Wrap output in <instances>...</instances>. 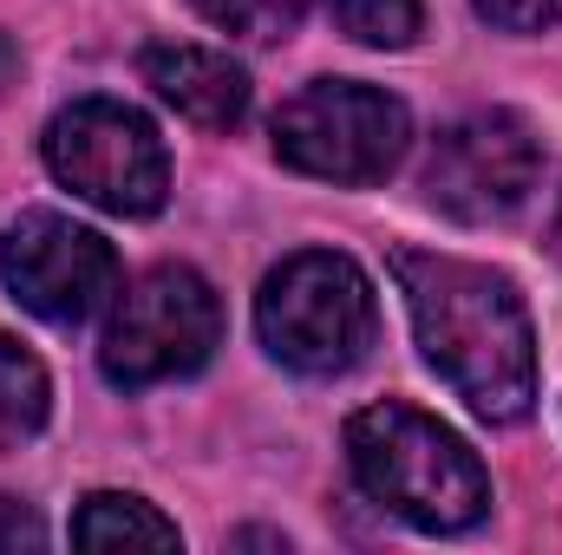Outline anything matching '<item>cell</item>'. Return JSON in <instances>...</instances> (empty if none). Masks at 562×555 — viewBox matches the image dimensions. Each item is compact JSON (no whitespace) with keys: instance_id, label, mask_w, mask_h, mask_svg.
I'll list each match as a JSON object with an SVG mask.
<instances>
[{"instance_id":"1","label":"cell","mask_w":562,"mask_h":555,"mask_svg":"<svg viewBox=\"0 0 562 555\" xmlns=\"http://www.w3.org/2000/svg\"><path fill=\"white\" fill-rule=\"evenodd\" d=\"M393 281L406 294L425 366L484 424H517L537 406V327L517 281L425 249H400Z\"/></svg>"},{"instance_id":"2","label":"cell","mask_w":562,"mask_h":555,"mask_svg":"<svg viewBox=\"0 0 562 555\" xmlns=\"http://www.w3.org/2000/svg\"><path fill=\"white\" fill-rule=\"evenodd\" d=\"M347 471L380 510L431 536H458L491 517V471L477 451L406 399L347 418Z\"/></svg>"},{"instance_id":"3","label":"cell","mask_w":562,"mask_h":555,"mask_svg":"<svg viewBox=\"0 0 562 555\" xmlns=\"http://www.w3.org/2000/svg\"><path fill=\"white\" fill-rule=\"evenodd\" d=\"M256 333L301 380H340L353 373L380 340V301L373 281L334 249H301L269 269L256 294Z\"/></svg>"},{"instance_id":"4","label":"cell","mask_w":562,"mask_h":555,"mask_svg":"<svg viewBox=\"0 0 562 555\" xmlns=\"http://www.w3.org/2000/svg\"><path fill=\"white\" fill-rule=\"evenodd\" d=\"M276 157L321 183H380L413 144V112L367 79H314L269 125Z\"/></svg>"},{"instance_id":"5","label":"cell","mask_w":562,"mask_h":555,"mask_svg":"<svg viewBox=\"0 0 562 555\" xmlns=\"http://www.w3.org/2000/svg\"><path fill=\"white\" fill-rule=\"evenodd\" d=\"M223 347V301L196 269H150L132 287H119L105 340H99V366L112 386L144 393L164 380H190L210 366V353Z\"/></svg>"},{"instance_id":"6","label":"cell","mask_w":562,"mask_h":555,"mask_svg":"<svg viewBox=\"0 0 562 555\" xmlns=\"http://www.w3.org/2000/svg\"><path fill=\"white\" fill-rule=\"evenodd\" d=\"M46 170L105 216H157L170 196V157L157 125L125 99H79L46 125Z\"/></svg>"},{"instance_id":"7","label":"cell","mask_w":562,"mask_h":555,"mask_svg":"<svg viewBox=\"0 0 562 555\" xmlns=\"http://www.w3.org/2000/svg\"><path fill=\"white\" fill-rule=\"evenodd\" d=\"M0 287L26 314H40L53 327H79L119 301L125 275H119V249L99 229H86L59 209H26L0 236Z\"/></svg>"},{"instance_id":"8","label":"cell","mask_w":562,"mask_h":555,"mask_svg":"<svg viewBox=\"0 0 562 555\" xmlns=\"http://www.w3.org/2000/svg\"><path fill=\"white\" fill-rule=\"evenodd\" d=\"M543 150L517 112H471L445 125L425 157V196L458 223H504L537 190Z\"/></svg>"},{"instance_id":"9","label":"cell","mask_w":562,"mask_h":555,"mask_svg":"<svg viewBox=\"0 0 562 555\" xmlns=\"http://www.w3.org/2000/svg\"><path fill=\"white\" fill-rule=\"evenodd\" d=\"M138 72L177 118H190L203 132H236L249 118V72L229 53L183 46V39H157V46H144Z\"/></svg>"},{"instance_id":"10","label":"cell","mask_w":562,"mask_h":555,"mask_svg":"<svg viewBox=\"0 0 562 555\" xmlns=\"http://www.w3.org/2000/svg\"><path fill=\"white\" fill-rule=\"evenodd\" d=\"M72 543H79V550H177V523L157 517L144 497L92 490V497L72 510Z\"/></svg>"},{"instance_id":"11","label":"cell","mask_w":562,"mask_h":555,"mask_svg":"<svg viewBox=\"0 0 562 555\" xmlns=\"http://www.w3.org/2000/svg\"><path fill=\"white\" fill-rule=\"evenodd\" d=\"M53 412V380H46V366L13 340V333H0V451L7 444H20V438H33L40 424Z\"/></svg>"},{"instance_id":"12","label":"cell","mask_w":562,"mask_h":555,"mask_svg":"<svg viewBox=\"0 0 562 555\" xmlns=\"http://www.w3.org/2000/svg\"><path fill=\"white\" fill-rule=\"evenodd\" d=\"M334 20H340V33H347V39L380 46V53L413 46V39H419V26H425L419 0H334Z\"/></svg>"},{"instance_id":"13","label":"cell","mask_w":562,"mask_h":555,"mask_svg":"<svg viewBox=\"0 0 562 555\" xmlns=\"http://www.w3.org/2000/svg\"><path fill=\"white\" fill-rule=\"evenodd\" d=\"M210 26H223V33H236V39H288L294 26H301V13H307V0H190Z\"/></svg>"},{"instance_id":"14","label":"cell","mask_w":562,"mask_h":555,"mask_svg":"<svg viewBox=\"0 0 562 555\" xmlns=\"http://www.w3.org/2000/svg\"><path fill=\"white\" fill-rule=\"evenodd\" d=\"M471 7L504 33H543L562 20V0H471Z\"/></svg>"},{"instance_id":"15","label":"cell","mask_w":562,"mask_h":555,"mask_svg":"<svg viewBox=\"0 0 562 555\" xmlns=\"http://www.w3.org/2000/svg\"><path fill=\"white\" fill-rule=\"evenodd\" d=\"M46 543V530H40V517L20 503V497H7L0 490V555H20V550H40Z\"/></svg>"},{"instance_id":"16","label":"cell","mask_w":562,"mask_h":555,"mask_svg":"<svg viewBox=\"0 0 562 555\" xmlns=\"http://www.w3.org/2000/svg\"><path fill=\"white\" fill-rule=\"evenodd\" d=\"M550 249H557V262H562V196H557V216H550Z\"/></svg>"}]
</instances>
